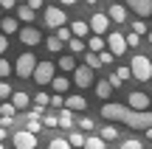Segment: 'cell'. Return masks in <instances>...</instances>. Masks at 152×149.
I'll list each match as a JSON object with an SVG mask.
<instances>
[{
	"label": "cell",
	"instance_id": "1",
	"mask_svg": "<svg viewBox=\"0 0 152 149\" xmlns=\"http://www.w3.org/2000/svg\"><path fill=\"white\" fill-rule=\"evenodd\" d=\"M102 116L107 118V121L127 124L130 129H147V127H152V113L149 110H132V107H127V104H113V101H107V104L102 107Z\"/></svg>",
	"mask_w": 152,
	"mask_h": 149
},
{
	"label": "cell",
	"instance_id": "2",
	"mask_svg": "<svg viewBox=\"0 0 152 149\" xmlns=\"http://www.w3.org/2000/svg\"><path fill=\"white\" fill-rule=\"evenodd\" d=\"M130 76L138 79V82H149V79H152V62H149V56H144V54L132 56V59H130Z\"/></svg>",
	"mask_w": 152,
	"mask_h": 149
},
{
	"label": "cell",
	"instance_id": "3",
	"mask_svg": "<svg viewBox=\"0 0 152 149\" xmlns=\"http://www.w3.org/2000/svg\"><path fill=\"white\" fill-rule=\"evenodd\" d=\"M34 65H37V56L26 51V54H20V56H17V62L11 65V71H14L20 79H31V71H34Z\"/></svg>",
	"mask_w": 152,
	"mask_h": 149
},
{
	"label": "cell",
	"instance_id": "4",
	"mask_svg": "<svg viewBox=\"0 0 152 149\" xmlns=\"http://www.w3.org/2000/svg\"><path fill=\"white\" fill-rule=\"evenodd\" d=\"M51 76H54V62H37L34 71H31V79L37 84H48Z\"/></svg>",
	"mask_w": 152,
	"mask_h": 149
},
{
	"label": "cell",
	"instance_id": "5",
	"mask_svg": "<svg viewBox=\"0 0 152 149\" xmlns=\"http://www.w3.org/2000/svg\"><path fill=\"white\" fill-rule=\"evenodd\" d=\"M104 45H107V51L113 56H121L127 51V42H124V34H121V31H110L107 39H104Z\"/></svg>",
	"mask_w": 152,
	"mask_h": 149
},
{
	"label": "cell",
	"instance_id": "6",
	"mask_svg": "<svg viewBox=\"0 0 152 149\" xmlns=\"http://www.w3.org/2000/svg\"><path fill=\"white\" fill-rule=\"evenodd\" d=\"M71 73H73V84H76V87L85 90V87H90V84H93V71L87 65H76Z\"/></svg>",
	"mask_w": 152,
	"mask_h": 149
},
{
	"label": "cell",
	"instance_id": "7",
	"mask_svg": "<svg viewBox=\"0 0 152 149\" xmlns=\"http://www.w3.org/2000/svg\"><path fill=\"white\" fill-rule=\"evenodd\" d=\"M65 11L59 9V6H48V9H45V25L48 28H59V25H65Z\"/></svg>",
	"mask_w": 152,
	"mask_h": 149
},
{
	"label": "cell",
	"instance_id": "8",
	"mask_svg": "<svg viewBox=\"0 0 152 149\" xmlns=\"http://www.w3.org/2000/svg\"><path fill=\"white\" fill-rule=\"evenodd\" d=\"M14 146L17 149H34L37 146V135L28 132V129H17L14 132Z\"/></svg>",
	"mask_w": 152,
	"mask_h": 149
},
{
	"label": "cell",
	"instance_id": "9",
	"mask_svg": "<svg viewBox=\"0 0 152 149\" xmlns=\"http://www.w3.org/2000/svg\"><path fill=\"white\" fill-rule=\"evenodd\" d=\"M107 25H110V20H107V14H104V11H96V14L90 17V23H87V28H90L93 34H107Z\"/></svg>",
	"mask_w": 152,
	"mask_h": 149
},
{
	"label": "cell",
	"instance_id": "10",
	"mask_svg": "<svg viewBox=\"0 0 152 149\" xmlns=\"http://www.w3.org/2000/svg\"><path fill=\"white\" fill-rule=\"evenodd\" d=\"M20 42L23 45H39V39H42V34L37 31V28H31V25H26V28H20Z\"/></svg>",
	"mask_w": 152,
	"mask_h": 149
},
{
	"label": "cell",
	"instance_id": "11",
	"mask_svg": "<svg viewBox=\"0 0 152 149\" xmlns=\"http://www.w3.org/2000/svg\"><path fill=\"white\" fill-rule=\"evenodd\" d=\"M127 107H132V110H149V96L147 93H130L127 96Z\"/></svg>",
	"mask_w": 152,
	"mask_h": 149
},
{
	"label": "cell",
	"instance_id": "12",
	"mask_svg": "<svg viewBox=\"0 0 152 149\" xmlns=\"http://www.w3.org/2000/svg\"><path fill=\"white\" fill-rule=\"evenodd\" d=\"M127 6H130L138 17H149L152 14V0H127Z\"/></svg>",
	"mask_w": 152,
	"mask_h": 149
},
{
	"label": "cell",
	"instance_id": "13",
	"mask_svg": "<svg viewBox=\"0 0 152 149\" xmlns=\"http://www.w3.org/2000/svg\"><path fill=\"white\" fill-rule=\"evenodd\" d=\"M62 107H68L71 113H82V110H87V101H85V96H68L62 101Z\"/></svg>",
	"mask_w": 152,
	"mask_h": 149
},
{
	"label": "cell",
	"instance_id": "14",
	"mask_svg": "<svg viewBox=\"0 0 152 149\" xmlns=\"http://www.w3.org/2000/svg\"><path fill=\"white\" fill-rule=\"evenodd\" d=\"M107 20H113V23H127V9L121 3H113L107 9Z\"/></svg>",
	"mask_w": 152,
	"mask_h": 149
},
{
	"label": "cell",
	"instance_id": "15",
	"mask_svg": "<svg viewBox=\"0 0 152 149\" xmlns=\"http://www.w3.org/2000/svg\"><path fill=\"white\" fill-rule=\"evenodd\" d=\"M9 99H11V107H14V110H26V107L31 104V99H28V93H20V90H17V93L11 90V96H9Z\"/></svg>",
	"mask_w": 152,
	"mask_h": 149
},
{
	"label": "cell",
	"instance_id": "16",
	"mask_svg": "<svg viewBox=\"0 0 152 149\" xmlns=\"http://www.w3.org/2000/svg\"><path fill=\"white\" fill-rule=\"evenodd\" d=\"M56 127H65V129H71V127H73V113L68 110V107H59V116H56Z\"/></svg>",
	"mask_w": 152,
	"mask_h": 149
},
{
	"label": "cell",
	"instance_id": "17",
	"mask_svg": "<svg viewBox=\"0 0 152 149\" xmlns=\"http://www.w3.org/2000/svg\"><path fill=\"white\" fill-rule=\"evenodd\" d=\"M51 87H54V93H68V87H71V79L65 76H51Z\"/></svg>",
	"mask_w": 152,
	"mask_h": 149
},
{
	"label": "cell",
	"instance_id": "18",
	"mask_svg": "<svg viewBox=\"0 0 152 149\" xmlns=\"http://www.w3.org/2000/svg\"><path fill=\"white\" fill-rule=\"evenodd\" d=\"M82 149H107V146H104V141L99 138V135H87V138L82 141Z\"/></svg>",
	"mask_w": 152,
	"mask_h": 149
},
{
	"label": "cell",
	"instance_id": "19",
	"mask_svg": "<svg viewBox=\"0 0 152 149\" xmlns=\"http://www.w3.org/2000/svg\"><path fill=\"white\" fill-rule=\"evenodd\" d=\"M71 34H73V37H82V39H85V34H90V28H87L85 20H76V23H71Z\"/></svg>",
	"mask_w": 152,
	"mask_h": 149
},
{
	"label": "cell",
	"instance_id": "20",
	"mask_svg": "<svg viewBox=\"0 0 152 149\" xmlns=\"http://www.w3.org/2000/svg\"><path fill=\"white\" fill-rule=\"evenodd\" d=\"M34 17H37V11H34V9H28V6H17V20H23V23H31Z\"/></svg>",
	"mask_w": 152,
	"mask_h": 149
},
{
	"label": "cell",
	"instance_id": "21",
	"mask_svg": "<svg viewBox=\"0 0 152 149\" xmlns=\"http://www.w3.org/2000/svg\"><path fill=\"white\" fill-rule=\"evenodd\" d=\"M102 48H104V37H102V34H93V37L87 39V51H93V54H99Z\"/></svg>",
	"mask_w": 152,
	"mask_h": 149
},
{
	"label": "cell",
	"instance_id": "22",
	"mask_svg": "<svg viewBox=\"0 0 152 149\" xmlns=\"http://www.w3.org/2000/svg\"><path fill=\"white\" fill-rule=\"evenodd\" d=\"M0 28H3V34H14L17 31V17H0Z\"/></svg>",
	"mask_w": 152,
	"mask_h": 149
},
{
	"label": "cell",
	"instance_id": "23",
	"mask_svg": "<svg viewBox=\"0 0 152 149\" xmlns=\"http://www.w3.org/2000/svg\"><path fill=\"white\" fill-rule=\"evenodd\" d=\"M110 93H113V87L107 84V79L96 84V96H99V99H104V101H107V99H110Z\"/></svg>",
	"mask_w": 152,
	"mask_h": 149
},
{
	"label": "cell",
	"instance_id": "24",
	"mask_svg": "<svg viewBox=\"0 0 152 149\" xmlns=\"http://www.w3.org/2000/svg\"><path fill=\"white\" fill-rule=\"evenodd\" d=\"M99 138H102L104 144H107V141H115V138H118V129H115V127H102Z\"/></svg>",
	"mask_w": 152,
	"mask_h": 149
},
{
	"label": "cell",
	"instance_id": "25",
	"mask_svg": "<svg viewBox=\"0 0 152 149\" xmlns=\"http://www.w3.org/2000/svg\"><path fill=\"white\" fill-rule=\"evenodd\" d=\"M45 45H48V51H51V54H59L65 42H62V39H59V37L54 34V37H48V39H45Z\"/></svg>",
	"mask_w": 152,
	"mask_h": 149
},
{
	"label": "cell",
	"instance_id": "26",
	"mask_svg": "<svg viewBox=\"0 0 152 149\" xmlns=\"http://www.w3.org/2000/svg\"><path fill=\"white\" fill-rule=\"evenodd\" d=\"M85 65L90 68V71H96V68H102V62H99V54H93V51H87V54H85Z\"/></svg>",
	"mask_w": 152,
	"mask_h": 149
},
{
	"label": "cell",
	"instance_id": "27",
	"mask_svg": "<svg viewBox=\"0 0 152 149\" xmlns=\"http://www.w3.org/2000/svg\"><path fill=\"white\" fill-rule=\"evenodd\" d=\"M68 48H71L73 54H82V51H85V39L82 37H71L68 39Z\"/></svg>",
	"mask_w": 152,
	"mask_h": 149
},
{
	"label": "cell",
	"instance_id": "28",
	"mask_svg": "<svg viewBox=\"0 0 152 149\" xmlns=\"http://www.w3.org/2000/svg\"><path fill=\"white\" fill-rule=\"evenodd\" d=\"M73 68H76V59H73V56H59V71H73Z\"/></svg>",
	"mask_w": 152,
	"mask_h": 149
},
{
	"label": "cell",
	"instance_id": "29",
	"mask_svg": "<svg viewBox=\"0 0 152 149\" xmlns=\"http://www.w3.org/2000/svg\"><path fill=\"white\" fill-rule=\"evenodd\" d=\"M48 149H73L71 144H68V138H51Z\"/></svg>",
	"mask_w": 152,
	"mask_h": 149
},
{
	"label": "cell",
	"instance_id": "30",
	"mask_svg": "<svg viewBox=\"0 0 152 149\" xmlns=\"http://www.w3.org/2000/svg\"><path fill=\"white\" fill-rule=\"evenodd\" d=\"M124 42H127V48H138L141 45V34H124Z\"/></svg>",
	"mask_w": 152,
	"mask_h": 149
},
{
	"label": "cell",
	"instance_id": "31",
	"mask_svg": "<svg viewBox=\"0 0 152 149\" xmlns=\"http://www.w3.org/2000/svg\"><path fill=\"white\" fill-rule=\"evenodd\" d=\"M99 62H102V65H113V62H115V56L110 54L107 48H102V51H99Z\"/></svg>",
	"mask_w": 152,
	"mask_h": 149
},
{
	"label": "cell",
	"instance_id": "32",
	"mask_svg": "<svg viewBox=\"0 0 152 149\" xmlns=\"http://www.w3.org/2000/svg\"><path fill=\"white\" fill-rule=\"evenodd\" d=\"M14 107H11V101H3V104H0V116H3V118H14Z\"/></svg>",
	"mask_w": 152,
	"mask_h": 149
},
{
	"label": "cell",
	"instance_id": "33",
	"mask_svg": "<svg viewBox=\"0 0 152 149\" xmlns=\"http://www.w3.org/2000/svg\"><path fill=\"white\" fill-rule=\"evenodd\" d=\"M82 141H85V135H82V132H71V135H68V144H71V146H79L82 149Z\"/></svg>",
	"mask_w": 152,
	"mask_h": 149
},
{
	"label": "cell",
	"instance_id": "34",
	"mask_svg": "<svg viewBox=\"0 0 152 149\" xmlns=\"http://www.w3.org/2000/svg\"><path fill=\"white\" fill-rule=\"evenodd\" d=\"M121 149H144V144L138 138H127L124 144H121Z\"/></svg>",
	"mask_w": 152,
	"mask_h": 149
},
{
	"label": "cell",
	"instance_id": "35",
	"mask_svg": "<svg viewBox=\"0 0 152 149\" xmlns=\"http://www.w3.org/2000/svg\"><path fill=\"white\" fill-rule=\"evenodd\" d=\"M26 129H28V132H34V135H39V129H42V124H39L37 118H28V124H26Z\"/></svg>",
	"mask_w": 152,
	"mask_h": 149
},
{
	"label": "cell",
	"instance_id": "36",
	"mask_svg": "<svg viewBox=\"0 0 152 149\" xmlns=\"http://www.w3.org/2000/svg\"><path fill=\"white\" fill-rule=\"evenodd\" d=\"M34 107H42L45 110V107H48V93H37L34 96Z\"/></svg>",
	"mask_w": 152,
	"mask_h": 149
},
{
	"label": "cell",
	"instance_id": "37",
	"mask_svg": "<svg viewBox=\"0 0 152 149\" xmlns=\"http://www.w3.org/2000/svg\"><path fill=\"white\" fill-rule=\"evenodd\" d=\"M56 37H59L62 42H68V39L73 37V34H71V28H65V25H59V28H56Z\"/></svg>",
	"mask_w": 152,
	"mask_h": 149
},
{
	"label": "cell",
	"instance_id": "38",
	"mask_svg": "<svg viewBox=\"0 0 152 149\" xmlns=\"http://www.w3.org/2000/svg\"><path fill=\"white\" fill-rule=\"evenodd\" d=\"M11 96V84L9 82H0V101H6Z\"/></svg>",
	"mask_w": 152,
	"mask_h": 149
},
{
	"label": "cell",
	"instance_id": "39",
	"mask_svg": "<svg viewBox=\"0 0 152 149\" xmlns=\"http://www.w3.org/2000/svg\"><path fill=\"white\" fill-rule=\"evenodd\" d=\"M11 73V62L9 59H0V79H6Z\"/></svg>",
	"mask_w": 152,
	"mask_h": 149
},
{
	"label": "cell",
	"instance_id": "40",
	"mask_svg": "<svg viewBox=\"0 0 152 149\" xmlns=\"http://www.w3.org/2000/svg\"><path fill=\"white\" fill-rule=\"evenodd\" d=\"M93 127H96V124H93V118H87V116L79 118V129H85V132H87V129H93Z\"/></svg>",
	"mask_w": 152,
	"mask_h": 149
},
{
	"label": "cell",
	"instance_id": "41",
	"mask_svg": "<svg viewBox=\"0 0 152 149\" xmlns=\"http://www.w3.org/2000/svg\"><path fill=\"white\" fill-rule=\"evenodd\" d=\"M132 34H147V23H144V20H135V23H132Z\"/></svg>",
	"mask_w": 152,
	"mask_h": 149
},
{
	"label": "cell",
	"instance_id": "42",
	"mask_svg": "<svg viewBox=\"0 0 152 149\" xmlns=\"http://www.w3.org/2000/svg\"><path fill=\"white\" fill-rule=\"evenodd\" d=\"M115 76H118L121 82H124V79H130V68H118V71H115Z\"/></svg>",
	"mask_w": 152,
	"mask_h": 149
},
{
	"label": "cell",
	"instance_id": "43",
	"mask_svg": "<svg viewBox=\"0 0 152 149\" xmlns=\"http://www.w3.org/2000/svg\"><path fill=\"white\" fill-rule=\"evenodd\" d=\"M42 124H45V127H56V116H45Z\"/></svg>",
	"mask_w": 152,
	"mask_h": 149
},
{
	"label": "cell",
	"instance_id": "44",
	"mask_svg": "<svg viewBox=\"0 0 152 149\" xmlns=\"http://www.w3.org/2000/svg\"><path fill=\"white\" fill-rule=\"evenodd\" d=\"M26 6H28V9H34V11H37V9H42V0H28Z\"/></svg>",
	"mask_w": 152,
	"mask_h": 149
},
{
	"label": "cell",
	"instance_id": "45",
	"mask_svg": "<svg viewBox=\"0 0 152 149\" xmlns=\"http://www.w3.org/2000/svg\"><path fill=\"white\" fill-rule=\"evenodd\" d=\"M17 0H0V9H14Z\"/></svg>",
	"mask_w": 152,
	"mask_h": 149
},
{
	"label": "cell",
	"instance_id": "46",
	"mask_svg": "<svg viewBox=\"0 0 152 149\" xmlns=\"http://www.w3.org/2000/svg\"><path fill=\"white\" fill-rule=\"evenodd\" d=\"M6 48H9V39H6V34H0V54H3Z\"/></svg>",
	"mask_w": 152,
	"mask_h": 149
},
{
	"label": "cell",
	"instance_id": "47",
	"mask_svg": "<svg viewBox=\"0 0 152 149\" xmlns=\"http://www.w3.org/2000/svg\"><path fill=\"white\" fill-rule=\"evenodd\" d=\"M6 135H9V132H6V127H0V141H6Z\"/></svg>",
	"mask_w": 152,
	"mask_h": 149
},
{
	"label": "cell",
	"instance_id": "48",
	"mask_svg": "<svg viewBox=\"0 0 152 149\" xmlns=\"http://www.w3.org/2000/svg\"><path fill=\"white\" fill-rule=\"evenodd\" d=\"M59 3H62V6H73L76 0H59Z\"/></svg>",
	"mask_w": 152,
	"mask_h": 149
},
{
	"label": "cell",
	"instance_id": "49",
	"mask_svg": "<svg viewBox=\"0 0 152 149\" xmlns=\"http://www.w3.org/2000/svg\"><path fill=\"white\" fill-rule=\"evenodd\" d=\"M85 3H90V6H93V3H99V0H85Z\"/></svg>",
	"mask_w": 152,
	"mask_h": 149
},
{
	"label": "cell",
	"instance_id": "50",
	"mask_svg": "<svg viewBox=\"0 0 152 149\" xmlns=\"http://www.w3.org/2000/svg\"><path fill=\"white\" fill-rule=\"evenodd\" d=\"M0 149H6V146H3V141H0Z\"/></svg>",
	"mask_w": 152,
	"mask_h": 149
}]
</instances>
